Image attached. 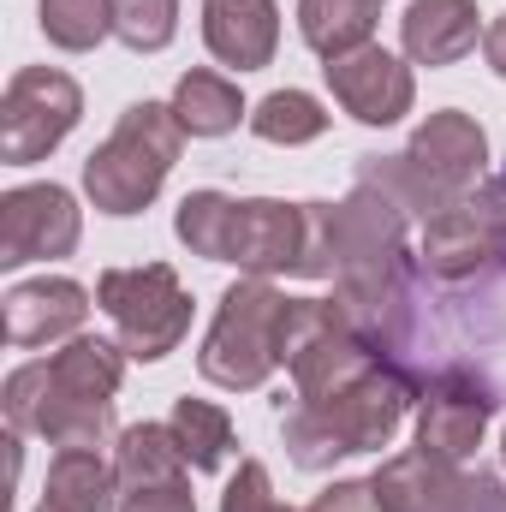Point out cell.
<instances>
[{
  "label": "cell",
  "instance_id": "1",
  "mask_svg": "<svg viewBox=\"0 0 506 512\" xmlns=\"http://www.w3.org/2000/svg\"><path fill=\"white\" fill-rule=\"evenodd\" d=\"M405 233H411V215L364 179L346 203H328L334 304L387 364H405L411 334H417V274H423V262L411 256Z\"/></svg>",
  "mask_w": 506,
  "mask_h": 512
},
{
  "label": "cell",
  "instance_id": "2",
  "mask_svg": "<svg viewBox=\"0 0 506 512\" xmlns=\"http://www.w3.org/2000/svg\"><path fill=\"white\" fill-rule=\"evenodd\" d=\"M179 245L203 262H233L256 280L298 274L328 280L334 239H328V203H274V197H227V191H191L173 215Z\"/></svg>",
  "mask_w": 506,
  "mask_h": 512
},
{
  "label": "cell",
  "instance_id": "3",
  "mask_svg": "<svg viewBox=\"0 0 506 512\" xmlns=\"http://www.w3.org/2000/svg\"><path fill=\"white\" fill-rule=\"evenodd\" d=\"M429 376L405 370V364H376L364 382H352L334 399H292V411L280 417V435H286V453L298 471H328L334 459H352V453H381L411 399L423 393Z\"/></svg>",
  "mask_w": 506,
  "mask_h": 512
},
{
  "label": "cell",
  "instance_id": "4",
  "mask_svg": "<svg viewBox=\"0 0 506 512\" xmlns=\"http://www.w3.org/2000/svg\"><path fill=\"white\" fill-rule=\"evenodd\" d=\"M179 149H185V126H179L173 102H131L120 126L108 131V143L90 149V161H84V197L114 221L143 215L161 197Z\"/></svg>",
  "mask_w": 506,
  "mask_h": 512
},
{
  "label": "cell",
  "instance_id": "5",
  "mask_svg": "<svg viewBox=\"0 0 506 512\" xmlns=\"http://www.w3.org/2000/svg\"><path fill=\"white\" fill-rule=\"evenodd\" d=\"M280 310H286V292L274 280H256V274L233 280L197 352L203 382L227 393H256L268 382L280 370Z\"/></svg>",
  "mask_w": 506,
  "mask_h": 512
},
{
  "label": "cell",
  "instance_id": "6",
  "mask_svg": "<svg viewBox=\"0 0 506 512\" xmlns=\"http://www.w3.org/2000/svg\"><path fill=\"white\" fill-rule=\"evenodd\" d=\"M96 304L108 310L126 358H137V364H155V358L179 352V340L191 334V292L179 286V274L167 262L108 268L96 280Z\"/></svg>",
  "mask_w": 506,
  "mask_h": 512
},
{
  "label": "cell",
  "instance_id": "7",
  "mask_svg": "<svg viewBox=\"0 0 506 512\" xmlns=\"http://www.w3.org/2000/svg\"><path fill=\"white\" fill-rule=\"evenodd\" d=\"M78 120H84V90L60 66L12 72V84L0 96V161L6 167H30V161L54 155L72 137Z\"/></svg>",
  "mask_w": 506,
  "mask_h": 512
},
{
  "label": "cell",
  "instance_id": "8",
  "mask_svg": "<svg viewBox=\"0 0 506 512\" xmlns=\"http://www.w3.org/2000/svg\"><path fill=\"white\" fill-rule=\"evenodd\" d=\"M370 489L381 512H506V483L495 471H465L423 447L381 459Z\"/></svg>",
  "mask_w": 506,
  "mask_h": 512
},
{
  "label": "cell",
  "instance_id": "9",
  "mask_svg": "<svg viewBox=\"0 0 506 512\" xmlns=\"http://www.w3.org/2000/svg\"><path fill=\"white\" fill-rule=\"evenodd\" d=\"M0 405H6V429L12 435H42L54 453H66V447H96L102 453L108 441H120L114 435V405L66 399L54 387V376H48V364H18L6 376Z\"/></svg>",
  "mask_w": 506,
  "mask_h": 512
},
{
  "label": "cell",
  "instance_id": "10",
  "mask_svg": "<svg viewBox=\"0 0 506 512\" xmlns=\"http://www.w3.org/2000/svg\"><path fill=\"white\" fill-rule=\"evenodd\" d=\"M84 239V209L66 185H12L0 197V268L72 256Z\"/></svg>",
  "mask_w": 506,
  "mask_h": 512
},
{
  "label": "cell",
  "instance_id": "11",
  "mask_svg": "<svg viewBox=\"0 0 506 512\" xmlns=\"http://www.w3.org/2000/svg\"><path fill=\"white\" fill-rule=\"evenodd\" d=\"M495 405H501L495 387L477 370H441L417 393V447L447 459V465H465L483 447V429H489Z\"/></svg>",
  "mask_w": 506,
  "mask_h": 512
},
{
  "label": "cell",
  "instance_id": "12",
  "mask_svg": "<svg viewBox=\"0 0 506 512\" xmlns=\"http://www.w3.org/2000/svg\"><path fill=\"white\" fill-rule=\"evenodd\" d=\"M322 78L334 90V102L358 120V126H399L417 102V78L411 60L387 54L381 42H364L340 60H322Z\"/></svg>",
  "mask_w": 506,
  "mask_h": 512
},
{
  "label": "cell",
  "instance_id": "13",
  "mask_svg": "<svg viewBox=\"0 0 506 512\" xmlns=\"http://www.w3.org/2000/svg\"><path fill=\"white\" fill-rule=\"evenodd\" d=\"M405 161H411L447 203H465V197H477V185L489 179V131L477 126L471 114H459V108H441V114H429L423 126L411 131Z\"/></svg>",
  "mask_w": 506,
  "mask_h": 512
},
{
  "label": "cell",
  "instance_id": "14",
  "mask_svg": "<svg viewBox=\"0 0 506 512\" xmlns=\"http://www.w3.org/2000/svg\"><path fill=\"white\" fill-rule=\"evenodd\" d=\"M495 256H501V221L483 197H465V203L441 209L417 233V262H423L429 280H471Z\"/></svg>",
  "mask_w": 506,
  "mask_h": 512
},
{
  "label": "cell",
  "instance_id": "15",
  "mask_svg": "<svg viewBox=\"0 0 506 512\" xmlns=\"http://www.w3.org/2000/svg\"><path fill=\"white\" fill-rule=\"evenodd\" d=\"M6 310V346L18 352H36V346H54V340H72L90 316V292L66 274H42V280H24L0 298Z\"/></svg>",
  "mask_w": 506,
  "mask_h": 512
},
{
  "label": "cell",
  "instance_id": "16",
  "mask_svg": "<svg viewBox=\"0 0 506 512\" xmlns=\"http://www.w3.org/2000/svg\"><path fill=\"white\" fill-rule=\"evenodd\" d=\"M203 48L233 72H262L280 48V0H203Z\"/></svg>",
  "mask_w": 506,
  "mask_h": 512
},
{
  "label": "cell",
  "instance_id": "17",
  "mask_svg": "<svg viewBox=\"0 0 506 512\" xmlns=\"http://www.w3.org/2000/svg\"><path fill=\"white\" fill-rule=\"evenodd\" d=\"M483 36L477 0H411L399 18V48L411 66H459Z\"/></svg>",
  "mask_w": 506,
  "mask_h": 512
},
{
  "label": "cell",
  "instance_id": "18",
  "mask_svg": "<svg viewBox=\"0 0 506 512\" xmlns=\"http://www.w3.org/2000/svg\"><path fill=\"white\" fill-rule=\"evenodd\" d=\"M126 346L120 340H96V334H72L54 358L48 376L66 399H90V405H114V393L126 382Z\"/></svg>",
  "mask_w": 506,
  "mask_h": 512
},
{
  "label": "cell",
  "instance_id": "19",
  "mask_svg": "<svg viewBox=\"0 0 506 512\" xmlns=\"http://www.w3.org/2000/svg\"><path fill=\"white\" fill-rule=\"evenodd\" d=\"M185 447L173 435V423H131L114 441V477L120 495L131 489H161V483H185Z\"/></svg>",
  "mask_w": 506,
  "mask_h": 512
},
{
  "label": "cell",
  "instance_id": "20",
  "mask_svg": "<svg viewBox=\"0 0 506 512\" xmlns=\"http://www.w3.org/2000/svg\"><path fill=\"white\" fill-rule=\"evenodd\" d=\"M114 495H120V477L96 447H66L48 459L42 501L54 512H114Z\"/></svg>",
  "mask_w": 506,
  "mask_h": 512
},
{
  "label": "cell",
  "instance_id": "21",
  "mask_svg": "<svg viewBox=\"0 0 506 512\" xmlns=\"http://www.w3.org/2000/svg\"><path fill=\"white\" fill-rule=\"evenodd\" d=\"M381 0H298V36L310 54L340 60L364 42H376Z\"/></svg>",
  "mask_w": 506,
  "mask_h": 512
},
{
  "label": "cell",
  "instance_id": "22",
  "mask_svg": "<svg viewBox=\"0 0 506 512\" xmlns=\"http://www.w3.org/2000/svg\"><path fill=\"white\" fill-rule=\"evenodd\" d=\"M173 114H179L185 137H227L239 120H251L239 84L221 78V72H203V66L173 84Z\"/></svg>",
  "mask_w": 506,
  "mask_h": 512
},
{
  "label": "cell",
  "instance_id": "23",
  "mask_svg": "<svg viewBox=\"0 0 506 512\" xmlns=\"http://www.w3.org/2000/svg\"><path fill=\"white\" fill-rule=\"evenodd\" d=\"M167 423H173L191 471H221L233 459V417H227V405H215V399H179Z\"/></svg>",
  "mask_w": 506,
  "mask_h": 512
},
{
  "label": "cell",
  "instance_id": "24",
  "mask_svg": "<svg viewBox=\"0 0 506 512\" xmlns=\"http://www.w3.org/2000/svg\"><path fill=\"white\" fill-rule=\"evenodd\" d=\"M251 131L262 143H280V149H298V143H316L328 131V108L310 96V90H274L251 108Z\"/></svg>",
  "mask_w": 506,
  "mask_h": 512
},
{
  "label": "cell",
  "instance_id": "25",
  "mask_svg": "<svg viewBox=\"0 0 506 512\" xmlns=\"http://www.w3.org/2000/svg\"><path fill=\"white\" fill-rule=\"evenodd\" d=\"M42 36L66 54H90L114 36V0H42Z\"/></svg>",
  "mask_w": 506,
  "mask_h": 512
},
{
  "label": "cell",
  "instance_id": "26",
  "mask_svg": "<svg viewBox=\"0 0 506 512\" xmlns=\"http://www.w3.org/2000/svg\"><path fill=\"white\" fill-rule=\"evenodd\" d=\"M114 36L131 54H161L179 36V0H114Z\"/></svg>",
  "mask_w": 506,
  "mask_h": 512
},
{
  "label": "cell",
  "instance_id": "27",
  "mask_svg": "<svg viewBox=\"0 0 506 512\" xmlns=\"http://www.w3.org/2000/svg\"><path fill=\"white\" fill-rule=\"evenodd\" d=\"M221 512H292L274 501V483H268V465L262 459H239V477L227 483Z\"/></svg>",
  "mask_w": 506,
  "mask_h": 512
},
{
  "label": "cell",
  "instance_id": "28",
  "mask_svg": "<svg viewBox=\"0 0 506 512\" xmlns=\"http://www.w3.org/2000/svg\"><path fill=\"white\" fill-rule=\"evenodd\" d=\"M120 512H197V495H191V483L131 489V495H120Z\"/></svg>",
  "mask_w": 506,
  "mask_h": 512
},
{
  "label": "cell",
  "instance_id": "29",
  "mask_svg": "<svg viewBox=\"0 0 506 512\" xmlns=\"http://www.w3.org/2000/svg\"><path fill=\"white\" fill-rule=\"evenodd\" d=\"M304 512H381V501H376L370 483H334V489H322Z\"/></svg>",
  "mask_w": 506,
  "mask_h": 512
},
{
  "label": "cell",
  "instance_id": "30",
  "mask_svg": "<svg viewBox=\"0 0 506 512\" xmlns=\"http://www.w3.org/2000/svg\"><path fill=\"white\" fill-rule=\"evenodd\" d=\"M483 60H489V72H495V78H506V12L483 30Z\"/></svg>",
  "mask_w": 506,
  "mask_h": 512
},
{
  "label": "cell",
  "instance_id": "31",
  "mask_svg": "<svg viewBox=\"0 0 506 512\" xmlns=\"http://www.w3.org/2000/svg\"><path fill=\"white\" fill-rule=\"evenodd\" d=\"M477 197L495 209V221H501V262H506V173H495V179H483L477 185Z\"/></svg>",
  "mask_w": 506,
  "mask_h": 512
},
{
  "label": "cell",
  "instance_id": "32",
  "mask_svg": "<svg viewBox=\"0 0 506 512\" xmlns=\"http://www.w3.org/2000/svg\"><path fill=\"white\" fill-rule=\"evenodd\" d=\"M501 459H506V429H501Z\"/></svg>",
  "mask_w": 506,
  "mask_h": 512
},
{
  "label": "cell",
  "instance_id": "33",
  "mask_svg": "<svg viewBox=\"0 0 506 512\" xmlns=\"http://www.w3.org/2000/svg\"><path fill=\"white\" fill-rule=\"evenodd\" d=\"M36 512H54V507H48V501H42V507H36Z\"/></svg>",
  "mask_w": 506,
  "mask_h": 512
}]
</instances>
